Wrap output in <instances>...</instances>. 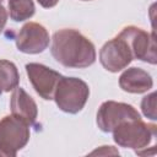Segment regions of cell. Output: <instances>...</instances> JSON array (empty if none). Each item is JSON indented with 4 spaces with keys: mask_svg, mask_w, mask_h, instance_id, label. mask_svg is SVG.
Listing matches in <instances>:
<instances>
[{
    "mask_svg": "<svg viewBox=\"0 0 157 157\" xmlns=\"http://www.w3.org/2000/svg\"><path fill=\"white\" fill-rule=\"evenodd\" d=\"M128 43L134 59L155 65L157 63L156 56V39L155 32L151 34L145 29L136 26H126L119 33Z\"/></svg>",
    "mask_w": 157,
    "mask_h": 157,
    "instance_id": "8992f818",
    "label": "cell"
},
{
    "mask_svg": "<svg viewBox=\"0 0 157 157\" xmlns=\"http://www.w3.org/2000/svg\"><path fill=\"white\" fill-rule=\"evenodd\" d=\"M114 142L124 148H131L139 156L148 155L147 148H156V124L142 121V119L128 120L119 124L113 131Z\"/></svg>",
    "mask_w": 157,
    "mask_h": 157,
    "instance_id": "7a4b0ae2",
    "label": "cell"
},
{
    "mask_svg": "<svg viewBox=\"0 0 157 157\" xmlns=\"http://www.w3.org/2000/svg\"><path fill=\"white\" fill-rule=\"evenodd\" d=\"M6 22H7V11H6V9L2 6V4L0 2V33H1V31L4 29Z\"/></svg>",
    "mask_w": 157,
    "mask_h": 157,
    "instance_id": "2e32d148",
    "label": "cell"
},
{
    "mask_svg": "<svg viewBox=\"0 0 157 157\" xmlns=\"http://www.w3.org/2000/svg\"><path fill=\"white\" fill-rule=\"evenodd\" d=\"M20 83L17 66L6 59H0V93L13 91Z\"/></svg>",
    "mask_w": 157,
    "mask_h": 157,
    "instance_id": "7c38bea8",
    "label": "cell"
},
{
    "mask_svg": "<svg viewBox=\"0 0 157 157\" xmlns=\"http://www.w3.org/2000/svg\"><path fill=\"white\" fill-rule=\"evenodd\" d=\"M29 125L21 119L5 115L0 119V157H15L29 141Z\"/></svg>",
    "mask_w": 157,
    "mask_h": 157,
    "instance_id": "277c9868",
    "label": "cell"
},
{
    "mask_svg": "<svg viewBox=\"0 0 157 157\" xmlns=\"http://www.w3.org/2000/svg\"><path fill=\"white\" fill-rule=\"evenodd\" d=\"M37 1L44 9H52L59 2V0H37Z\"/></svg>",
    "mask_w": 157,
    "mask_h": 157,
    "instance_id": "e0dca14e",
    "label": "cell"
},
{
    "mask_svg": "<svg viewBox=\"0 0 157 157\" xmlns=\"http://www.w3.org/2000/svg\"><path fill=\"white\" fill-rule=\"evenodd\" d=\"M119 86L124 92L140 94L146 93L153 87L152 76L141 67H129L119 76Z\"/></svg>",
    "mask_w": 157,
    "mask_h": 157,
    "instance_id": "8fae6325",
    "label": "cell"
},
{
    "mask_svg": "<svg viewBox=\"0 0 157 157\" xmlns=\"http://www.w3.org/2000/svg\"><path fill=\"white\" fill-rule=\"evenodd\" d=\"M90 97L88 85L78 77L61 76L53 99L60 110L67 114H77L86 105Z\"/></svg>",
    "mask_w": 157,
    "mask_h": 157,
    "instance_id": "3957f363",
    "label": "cell"
},
{
    "mask_svg": "<svg viewBox=\"0 0 157 157\" xmlns=\"http://www.w3.org/2000/svg\"><path fill=\"white\" fill-rule=\"evenodd\" d=\"M1 1H2V0H0V2H1Z\"/></svg>",
    "mask_w": 157,
    "mask_h": 157,
    "instance_id": "d6986e66",
    "label": "cell"
},
{
    "mask_svg": "<svg viewBox=\"0 0 157 157\" xmlns=\"http://www.w3.org/2000/svg\"><path fill=\"white\" fill-rule=\"evenodd\" d=\"M10 109L11 114L29 126L33 125L38 117V107L34 99L22 88L16 87L12 91L11 98H10Z\"/></svg>",
    "mask_w": 157,
    "mask_h": 157,
    "instance_id": "30bf717a",
    "label": "cell"
},
{
    "mask_svg": "<svg viewBox=\"0 0 157 157\" xmlns=\"http://www.w3.org/2000/svg\"><path fill=\"white\" fill-rule=\"evenodd\" d=\"M132 60V53L120 34L105 42L99 50V63L109 72H119L126 69Z\"/></svg>",
    "mask_w": 157,
    "mask_h": 157,
    "instance_id": "52a82bcc",
    "label": "cell"
},
{
    "mask_svg": "<svg viewBox=\"0 0 157 157\" xmlns=\"http://www.w3.org/2000/svg\"><path fill=\"white\" fill-rule=\"evenodd\" d=\"M50 53L59 64L69 69L88 67L97 59L94 44L75 28L56 31L52 38Z\"/></svg>",
    "mask_w": 157,
    "mask_h": 157,
    "instance_id": "6da1fadb",
    "label": "cell"
},
{
    "mask_svg": "<svg viewBox=\"0 0 157 157\" xmlns=\"http://www.w3.org/2000/svg\"><path fill=\"white\" fill-rule=\"evenodd\" d=\"M9 15L15 22H22L31 18L36 12L33 0H9Z\"/></svg>",
    "mask_w": 157,
    "mask_h": 157,
    "instance_id": "4fadbf2b",
    "label": "cell"
},
{
    "mask_svg": "<svg viewBox=\"0 0 157 157\" xmlns=\"http://www.w3.org/2000/svg\"><path fill=\"white\" fill-rule=\"evenodd\" d=\"M99 148H102L103 151L101 150H94L93 152H91V155H119V152L113 147V146H101Z\"/></svg>",
    "mask_w": 157,
    "mask_h": 157,
    "instance_id": "9a60e30c",
    "label": "cell"
},
{
    "mask_svg": "<svg viewBox=\"0 0 157 157\" xmlns=\"http://www.w3.org/2000/svg\"><path fill=\"white\" fill-rule=\"evenodd\" d=\"M25 69L37 94L45 101L53 99L56 85L63 75L39 63H28Z\"/></svg>",
    "mask_w": 157,
    "mask_h": 157,
    "instance_id": "9c48e42d",
    "label": "cell"
},
{
    "mask_svg": "<svg viewBox=\"0 0 157 157\" xmlns=\"http://www.w3.org/2000/svg\"><path fill=\"white\" fill-rule=\"evenodd\" d=\"M141 110L142 114L150 120L155 121L157 119L156 115V92H151L145 96L141 101Z\"/></svg>",
    "mask_w": 157,
    "mask_h": 157,
    "instance_id": "5bb4252c",
    "label": "cell"
},
{
    "mask_svg": "<svg viewBox=\"0 0 157 157\" xmlns=\"http://www.w3.org/2000/svg\"><path fill=\"white\" fill-rule=\"evenodd\" d=\"M16 47L25 54H39L43 53L50 42L48 29L37 22L25 23L16 36Z\"/></svg>",
    "mask_w": 157,
    "mask_h": 157,
    "instance_id": "ba28073f",
    "label": "cell"
},
{
    "mask_svg": "<svg viewBox=\"0 0 157 157\" xmlns=\"http://www.w3.org/2000/svg\"><path fill=\"white\" fill-rule=\"evenodd\" d=\"M135 119H141V115L134 105L124 102L105 101L97 110L96 123L102 132H112L119 124Z\"/></svg>",
    "mask_w": 157,
    "mask_h": 157,
    "instance_id": "5b68a950",
    "label": "cell"
},
{
    "mask_svg": "<svg viewBox=\"0 0 157 157\" xmlns=\"http://www.w3.org/2000/svg\"><path fill=\"white\" fill-rule=\"evenodd\" d=\"M0 94H1V93H0Z\"/></svg>",
    "mask_w": 157,
    "mask_h": 157,
    "instance_id": "ffe728a7",
    "label": "cell"
},
{
    "mask_svg": "<svg viewBox=\"0 0 157 157\" xmlns=\"http://www.w3.org/2000/svg\"><path fill=\"white\" fill-rule=\"evenodd\" d=\"M81 1H91V0H81Z\"/></svg>",
    "mask_w": 157,
    "mask_h": 157,
    "instance_id": "ac0fdd59",
    "label": "cell"
}]
</instances>
